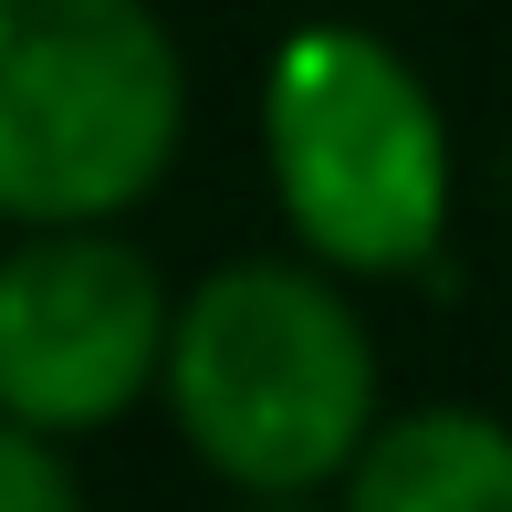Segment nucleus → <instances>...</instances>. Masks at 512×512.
<instances>
[{"label": "nucleus", "instance_id": "1", "mask_svg": "<svg viewBox=\"0 0 512 512\" xmlns=\"http://www.w3.org/2000/svg\"><path fill=\"white\" fill-rule=\"evenodd\" d=\"M168 429L230 502H324L377 439V335L314 251H241L178 293Z\"/></svg>", "mask_w": 512, "mask_h": 512}, {"label": "nucleus", "instance_id": "2", "mask_svg": "<svg viewBox=\"0 0 512 512\" xmlns=\"http://www.w3.org/2000/svg\"><path fill=\"white\" fill-rule=\"evenodd\" d=\"M262 168L293 251L345 283H398L439 262L460 199L450 115L429 74L366 21H304L262 63Z\"/></svg>", "mask_w": 512, "mask_h": 512}, {"label": "nucleus", "instance_id": "3", "mask_svg": "<svg viewBox=\"0 0 512 512\" xmlns=\"http://www.w3.org/2000/svg\"><path fill=\"white\" fill-rule=\"evenodd\" d=\"M189 53L157 0H0V230H95L168 189Z\"/></svg>", "mask_w": 512, "mask_h": 512}, {"label": "nucleus", "instance_id": "4", "mask_svg": "<svg viewBox=\"0 0 512 512\" xmlns=\"http://www.w3.org/2000/svg\"><path fill=\"white\" fill-rule=\"evenodd\" d=\"M178 293L115 220L95 230H21L0 251V408L21 429L84 439L126 429L168 387Z\"/></svg>", "mask_w": 512, "mask_h": 512}, {"label": "nucleus", "instance_id": "5", "mask_svg": "<svg viewBox=\"0 0 512 512\" xmlns=\"http://www.w3.org/2000/svg\"><path fill=\"white\" fill-rule=\"evenodd\" d=\"M335 512H512V418L471 398L387 408L335 481Z\"/></svg>", "mask_w": 512, "mask_h": 512}, {"label": "nucleus", "instance_id": "6", "mask_svg": "<svg viewBox=\"0 0 512 512\" xmlns=\"http://www.w3.org/2000/svg\"><path fill=\"white\" fill-rule=\"evenodd\" d=\"M0 512H95L84 481H74V450L21 429L11 408H0Z\"/></svg>", "mask_w": 512, "mask_h": 512}, {"label": "nucleus", "instance_id": "7", "mask_svg": "<svg viewBox=\"0 0 512 512\" xmlns=\"http://www.w3.org/2000/svg\"><path fill=\"white\" fill-rule=\"evenodd\" d=\"M230 512H324V502H230Z\"/></svg>", "mask_w": 512, "mask_h": 512}]
</instances>
